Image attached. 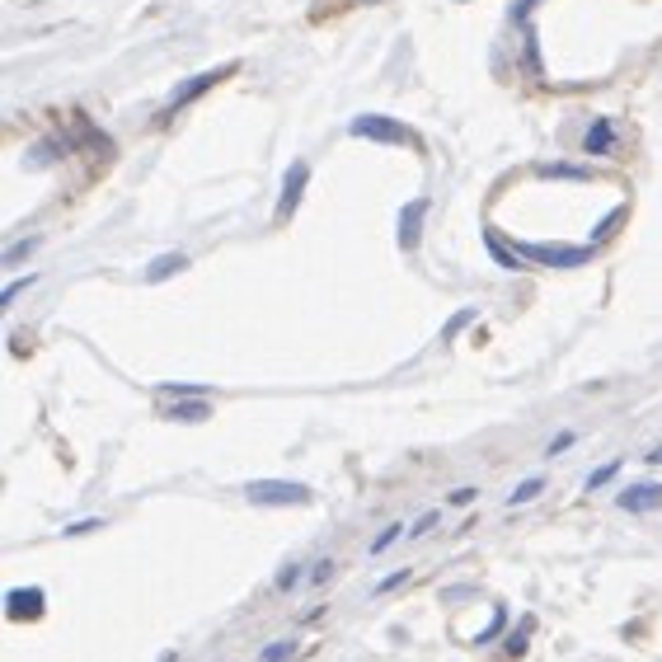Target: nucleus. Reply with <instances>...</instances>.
I'll use <instances>...</instances> for the list:
<instances>
[{
  "instance_id": "nucleus-27",
  "label": "nucleus",
  "mask_w": 662,
  "mask_h": 662,
  "mask_svg": "<svg viewBox=\"0 0 662 662\" xmlns=\"http://www.w3.org/2000/svg\"><path fill=\"white\" fill-rule=\"evenodd\" d=\"M160 662H174V653H165V658H160Z\"/></svg>"
},
{
  "instance_id": "nucleus-18",
  "label": "nucleus",
  "mask_w": 662,
  "mask_h": 662,
  "mask_svg": "<svg viewBox=\"0 0 662 662\" xmlns=\"http://www.w3.org/2000/svg\"><path fill=\"white\" fill-rule=\"evenodd\" d=\"M616 470H620L616 461H611V465H601V470H592V475H587V489H601V484H606V479L616 475Z\"/></svg>"
},
{
  "instance_id": "nucleus-20",
  "label": "nucleus",
  "mask_w": 662,
  "mask_h": 662,
  "mask_svg": "<svg viewBox=\"0 0 662 662\" xmlns=\"http://www.w3.org/2000/svg\"><path fill=\"white\" fill-rule=\"evenodd\" d=\"M400 536V526H390V531H381V536H376V545H371V555H381L385 545H390V540Z\"/></svg>"
},
{
  "instance_id": "nucleus-26",
  "label": "nucleus",
  "mask_w": 662,
  "mask_h": 662,
  "mask_svg": "<svg viewBox=\"0 0 662 662\" xmlns=\"http://www.w3.org/2000/svg\"><path fill=\"white\" fill-rule=\"evenodd\" d=\"M648 461H662V447H653V451H648Z\"/></svg>"
},
{
  "instance_id": "nucleus-8",
  "label": "nucleus",
  "mask_w": 662,
  "mask_h": 662,
  "mask_svg": "<svg viewBox=\"0 0 662 662\" xmlns=\"http://www.w3.org/2000/svg\"><path fill=\"white\" fill-rule=\"evenodd\" d=\"M423 212H428V202L414 198L409 207L400 212V245L404 249H414L418 245V231H423Z\"/></svg>"
},
{
  "instance_id": "nucleus-25",
  "label": "nucleus",
  "mask_w": 662,
  "mask_h": 662,
  "mask_svg": "<svg viewBox=\"0 0 662 662\" xmlns=\"http://www.w3.org/2000/svg\"><path fill=\"white\" fill-rule=\"evenodd\" d=\"M432 526H437V512H428V517L414 526V536H423V531H432Z\"/></svg>"
},
{
  "instance_id": "nucleus-4",
  "label": "nucleus",
  "mask_w": 662,
  "mask_h": 662,
  "mask_svg": "<svg viewBox=\"0 0 662 662\" xmlns=\"http://www.w3.org/2000/svg\"><path fill=\"white\" fill-rule=\"evenodd\" d=\"M231 76V66H212V71H202L198 80H188V85H179V94H174L170 99V108H165V118H174V113H179V108L184 104H193V99H198V94H207L216 85V80H226Z\"/></svg>"
},
{
  "instance_id": "nucleus-3",
  "label": "nucleus",
  "mask_w": 662,
  "mask_h": 662,
  "mask_svg": "<svg viewBox=\"0 0 662 662\" xmlns=\"http://www.w3.org/2000/svg\"><path fill=\"white\" fill-rule=\"evenodd\" d=\"M522 259H536L545 268H583L592 259V245H522Z\"/></svg>"
},
{
  "instance_id": "nucleus-5",
  "label": "nucleus",
  "mask_w": 662,
  "mask_h": 662,
  "mask_svg": "<svg viewBox=\"0 0 662 662\" xmlns=\"http://www.w3.org/2000/svg\"><path fill=\"white\" fill-rule=\"evenodd\" d=\"M306 184H310V165H306V160H296L292 170H287V179H282V198H278V216H282V221L296 212V202H301Z\"/></svg>"
},
{
  "instance_id": "nucleus-13",
  "label": "nucleus",
  "mask_w": 662,
  "mask_h": 662,
  "mask_svg": "<svg viewBox=\"0 0 662 662\" xmlns=\"http://www.w3.org/2000/svg\"><path fill=\"white\" fill-rule=\"evenodd\" d=\"M292 653H296V644H292V639H278V644H268V648H263V662H282V658H292Z\"/></svg>"
},
{
  "instance_id": "nucleus-14",
  "label": "nucleus",
  "mask_w": 662,
  "mask_h": 662,
  "mask_svg": "<svg viewBox=\"0 0 662 662\" xmlns=\"http://www.w3.org/2000/svg\"><path fill=\"white\" fill-rule=\"evenodd\" d=\"M545 179H587V170H578V165H545Z\"/></svg>"
},
{
  "instance_id": "nucleus-19",
  "label": "nucleus",
  "mask_w": 662,
  "mask_h": 662,
  "mask_svg": "<svg viewBox=\"0 0 662 662\" xmlns=\"http://www.w3.org/2000/svg\"><path fill=\"white\" fill-rule=\"evenodd\" d=\"M470 320H475V310H461V315H456V320L447 324V339H451V334H461V329H465Z\"/></svg>"
},
{
  "instance_id": "nucleus-7",
  "label": "nucleus",
  "mask_w": 662,
  "mask_h": 662,
  "mask_svg": "<svg viewBox=\"0 0 662 662\" xmlns=\"http://www.w3.org/2000/svg\"><path fill=\"white\" fill-rule=\"evenodd\" d=\"M620 508L625 512H658L662 508V484H630L620 493Z\"/></svg>"
},
{
  "instance_id": "nucleus-21",
  "label": "nucleus",
  "mask_w": 662,
  "mask_h": 662,
  "mask_svg": "<svg viewBox=\"0 0 662 662\" xmlns=\"http://www.w3.org/2000/svg\"><path fill=\"white\" fill-rule=\"evenodd\" d=\"M498 630H503V606H498V611H493V625L484 634H479V639H484V644H489V639H498Z\"/></svg>"
},
{
  "instance_id": "nucleus-2",
  "label": "nucleus",
  "mask_w": 662,
  "mask_h": 662,
  "mask_svg": "<svg viewBox=\"0 0 662 662\" xmlns=\"http://www.w3.org/2000/svg\"><path fill=\"white\" fill-rule=\"evenodd\" d=\"M353 137L362 141H385V146H409L414 141V132L404 123H395V118H381V113H362V118H353V127H348Z\"/></svg>"
},
{
  "instance_id": "nucleus-15",
  "label": "nucleus",
  "mask_w": 662,
  "mask_h": 662,
  "mask_svg": "<svg viewBox=\"0 0 662 662\" xmlns=\"http://www.w3.org/2000/svg\"><path fill=\"white\" fill-rule=\"evenodd\" d=\"M540 489H545V479H526V484H517V489H512L508 503H526V498H536Z\"/></svg>"
},
{
  "instance_id": "nucleus-12",
  "label": "nucleus",
  "mask_w": 662,
  "mask_h": 662,
  "mask_svg": "<svg viewBox=\"0 0 662 662\" xmlns=\"http://www.w3.org/2000/svg\"><path fill=\"white\" fill-rule=\"evenodd\" d=\"M174 423H202L207 418V404H179V409H170Z\"/></svg>"
},
{
  "instance_id": "nucleus-22",
  "label": "nucleus",
  "mask_w": 662,
  "mask_h": 662,
  "mask_svg": "<svg viewBox=\"0 0 662 662\" xmlns=\"http://www.w3.org/2000/svg\"><path fill=\"white\" fill-rule=\"evenodd\" d=\"M573 447V432H559L555 442H550V456H559V451H569Z\"/></svg>"
},
{
  "instance_id": "nucleus-11",
  "label": "nucleus",
  "mask_w": 662,
  "mask_h": 662,
  "mask_svg": "<svg viewBox=\"0 0 662 662\" xmlns=\"http://www.w3.org/2000/svg\"><path fill=\"white\" fill-rule=\"evenodd\" d=\"M484 245H489V254H493L498 263H503V268H522V263H526L522 254H512V249L503 245V235H493V231H489V235H484Z\"/></svg>"
},
{
  "instance_id": "nucleus-17",
  "label": "nucleus",
  "mask_w": 662,
  "mask_h": 662,
  "mask_svg": "<svg viewBox=\"0 0 662 662\" xmlns=\"http://www.w3.org/2000/svg\"><path fill=\"white\" fill-rule=\"evenodd\" d=\"M526 639H531V620H522V630H517V634L508 639V653H512V658H517V653L526 648Z\"/></svg>"
},
{
  "instance_id": "nucleus-1",
  "label": "nucleus",
  "mask_w": 662,
  "mask_h": 662,
  "mask_svg": "<svg viewBox=\"0 0 662 662\" xmlns=\"http://www.w3.org/2000/svg\"><path fill=\"white\" fill-rule=\"evenodd\" d=\"M245 498L263 508H296V503H310V489L296 479H254L245 484Z\"/></svg>"
},
{
  "instance_id": "nucleus-9",
  "label": "nucleus",
  "mask_w": 662,
  "mask_h": 662,
  "mask_svg": "<svg viewBox=\"0 0 662 662\" xmlns=\"http://www.w3.org/2000/svg\"><path fill=\"white\" fill-rule=\"evenodd\" d=\"M583 146H587L592 155H597V151H611V146H616V127H611V123H592V127H587V137H583Z\"/></svg>"
},
{
  "instance_id": "nucleus-16",
  "label": "nucleus",
  "mask_w": 662,
  "mask_h": 662,
  "mask_svg": "<svg viewBox=\"0 0 662 662\" xmlns=\"http://www.w3.org/2000/svg\"><path fill=\"white\" fill-rule=\"evenodd\" d=\"M29 249H38V240H19L15 249H5V268H15V263L29 254Z\"/></svg>"
},
{
  "instance_id": "nucleus-10",
  "label": "nucleus",
  "mask_w": 662,
  "mask_h": 662,
  "mask_svg": "<svg viewBox=\"0 0 662 662\" xmlns=\"http://www.w3.org/2000/svg\"><path fill=\"white\" fill-rule=\"evenodd\" d=\"M179 268H188L184 254H165V259H155L151 268H146V278H151V282H165L170 273H179Z\"/></svg>"
},
{
  "instance_id": "nucleus-6",
  "label": "nucleus",
  "mask_w": 662,
  "mask_h": 662,
  "mask_svg": "<svg viewBox=\"0 0 662 662\" xmlns=\"http://www.w3.org/2000/svg\"><path fill=\"white\" fill-rule=\"evenodd\" d=\"M43 592L38 587H19V592H10L5 597V616L10 620H29V616H43Z\"/></svg>"
},
{
  "instance_id": "nucleus-24",
  "label": "nucleus",
  "mask_w": 662,
  "mask_h": 662,
  "mask_svg": "<svg viewBox=\"0 0 662 662\" xmlns=\"http://www.w3.org/2000/svg\"><path fill=\"white\" fill-rule=\"evenodd\" d=\"M400 583H404V573H390V578H385V583L376 587V592H395V587H400Z\"/></svg>"
},
{
  "instance_id": "nucleus-23",
  "label": "nucleus",
  "mask_w": 662,
  "mask_h": 662,
  "mask_svg": "<svg viewBox=\"0 0 662 662\" xmlns=\"http://www.w3.org/2000/svg\"><path fill=\"white\" fill-rule=\"evenodd\" d=\"M536 5H540V0H517V5H512V15H517V19H526V15H531V10H536Z\"/></svg>"
}]
</instances>
